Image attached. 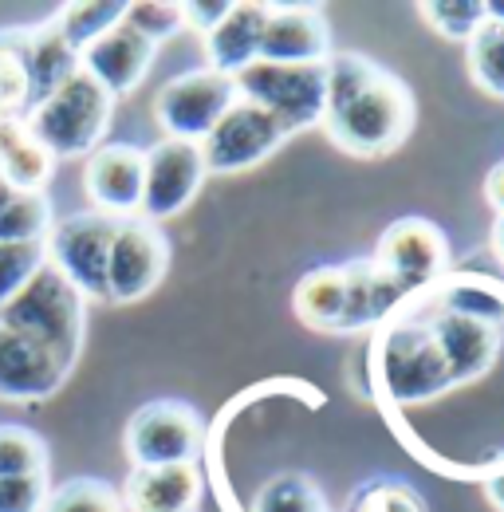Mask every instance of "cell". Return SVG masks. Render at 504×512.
<instances>
[{
    "instance_id": "6da1fadb",
    "label": "cell",
    "mask_w": 504,
    "mask_h": 512,
    "mask_svg": "<svg viewBox=\"0 0 504 512\" xmlns=\"http://www.w3.org/2000/svg\"><path fill=\"white\" fill-rule=\"evenodd\" d=\"M414 119H418V107L410 87L382 67L375 83H367L351 103L323 115L319 130L335 150L351 158H386L410 138Z\"/></svg>"
},
{
    "instance_id": "7a4b0ae2",
    "label": "cell",
    "mask_w": 504,
    "mask_h": 512,
    "mask_svg": "<svg viewBox=\"0 0 504 512\" xmlns=\"http://www.w3.org/2000/svg\"><path fill=\"white\" fill-rule=\"evenodd\" d=\"M24 123L56 162L87 158L103 146L115 123V95L79 67L63 87H56L44 103H36L24 115Z\"/></svg>"
},
{
    "instance_id": "3957f363",
    "label": "cell",
    "mask_w": 504,
    "mask_h": 512,
    "mask_svg": "<svg viewBox=\"0 0 504 512\" xmlns=\"http://www.w3.org/2000/svg\"><path fill=\"white\" fill-rule=\"evenodd\" d=\"M0 323L28 335L44 351H52L71 371L83 355V331H87V300L63 280L52 264H44L4 308Z\"/></svg>"
},
{
    "instance_id": "277c9868",
    "label": "cell",
    "mask_w": 504,
    "mask_h": 512,
    "mask_svg": "<svg viewBox=\"0 0 504 512\" xmlns=\"http://www.w3.org/2000/svg\"><path fill=\"white\" fill-rule=\"evenodd\" d=\"M375 383L394 406H426L453 390L449 367L441 359L426 320H386L375 343Z\"/></svg>"
},
{
    "instance_id": "5b68a950",
    "label": "cell",
    "mask_w": 504,
    "mask_h": 512,
    "mask_svg": "<svg viewBox=\"0 0 504 512\" xmlns=\"http://www.w3.org/2000/svg\"><path fill=\"white\" fill-rule=\"evenodd\" d=\"M123 449L130 469H158V465H197L205 449L201 414L178 398L142 402L123 430Z\"/></svg>"
},
{
    "instance_id": "8992f818",
    "label": "cell",
    "mask_w": 504,
    "mask_h": 512,
    "mask_svg": "<svg viewBox=\"0 0 504 512\" xmlns=\"http://www.w3.org/2000/svg\"><path fill=\"white\" fill-rule=\"evenodd\" d=\"M119 221L95 209L60 217L44 241L48 264L63 280L95 304H107V264H111V241H115Z\"/></svg>"
},
{
    "instance_id": "52a82bcc",
    "label": "cell",
    "mask_w": 504,
    "mask_h": 512,
    "mask_svg": "<svg viewBox=\"0 0 504 512\" xmlns=\"http://www.w3.org/2000/svg\"><path fill=\"white\" fill-rule=\"evenodd\" d=\"M237 99L268 111L284 134H300L323 123V64L315 67H280V64H249L233 75Z\"/></svg>"
},
{
    "instance_id": "ba28073f",
    "label": "cell",
    "mask_w": 504,
    "mask_h": 512,
    "mask_svg": "<svg viewBox=\"0 0 504 512\" xmlns=\"http://www.w3.org/2000/svg\"><path fill=\"white\" fill-rule=\"evenodd\" d=\"M237 103V83L229 75H217L209 67H193L162 83L154 95V123L166 138L178 142H205V134L225 119V111Z\"/></svg>"
},
{
    "instance_id": "9c48e42d",
    "label": "cell",
    "mask_w": 504,
    "mask_h": 512,
    "mask_svg": "<svg viewBox=\"0 0 504 512\" xmlns=\"http://www.w3.org/2000/svg\"><path fill=\"white\" fill-rule=\"evenodd\" d=\"M371 260L402 284L406 296H422L449 272V241L430 217H398L382 229Z\"/></svg>"
},
{
    "instance_id": "30bf717a",
    "label": "cell",
    "mask_w": 504,
    "mask_h": 512,
    "mask_svg": "<svg viewBox=\"0 0 504 512\" xmlns=\"http://www.w3.org/2000/svg\"><path fill=\"white\" fill-rule=\"evenodd\" d=\"M170 272V241L146 217H123L111 241L107 264V304L146 300Z\"/></svg>"
},
{
    "instance_id": "8fae6325",
    "label": "cell",
    "mask_w": 504,
    "mask_h": 512,
    "mask_svg": "<svg viewBox=\"0 0 504 512\" xmlns=\"http://www.w3.org/2000/svg\"><path fill=\"white\" fill-rule=\"evenodd\" d=\"M426 323L434 331V343H438L441 359L449 367L453 386H469L477 383V379H485L493 371V363L501 359L504 316L441 304Z\"/></svg>"
},
{
    "instance_id": "7c38bea8",
    "label": "cell",
    "mask_w": 504,
    "mask_h": 512,
    "mask_svg": "<svg viewBox=\"0 0 504 512\" xmlns=\"http://www.w3.org/2000/svg\"><path fill=\"white\" fill-rule=\"evenodd\" d=\"M284 142H288V134H284V127H280L268 111H260V107L237 99V103L225 111V119L209 130L205 142H201L205 174H209V178L245 174L252 166L268 162Z\"/></svg>"
},
{
    "instance_id": "4fadbf2b",
    "label": "cell",
    "mask_w": 504,
    "mask_h": 512,
    "mask_svg": "<svg viewBox=\"0 0 504 512\" xmlns=\"http://www.w3.org/2000/svg\"><path fill=\"white\" fill-rule=\"evenodd\" d=\"M205 158L197 142H178L162 138L146 150V170H142V205L138 217L146 221H170L186 213L193 197L205 186Z\"/></svg>"
},
{
    "instance_id": "5bb4252c",
    "label": "cell",
    "mask_w": 504,
    "mask_h": 512,
    "mask_svg": "<svg viewBox=\"0 0 504 512\" xmlns=\"http://www.w3.org/2000/svg\"><path fill=\"white\" fill-rule=\"evenodd\" d=\"M331 56V24L319 4H268L260 64L315 67Z\"/></svg>"
},
{
    "instance_id": "9a60e30c",
    "label": "cell",
    "mask_w": 504,
    "mask_h": 512,
    "mask_svg": "<svg viewBox=\"0 0 504 512\" xmlns=\"http://www.w3.org/2000/svg\"><path fill=\"white\" fill-rule=\"evenodd\" d=\"M142 170H146V150L130 142H103L95 154L83 162V193L95 213H107L115 221L138 217L142 205Z\"/></svg>"
},
{
    "instance_id": "2e32d148",
    "label": "cell",
    "mask_w": 504,
    "mask_h": 512,
    "mask_svg": "<svg viewBox=\"0 0 504 512\" xmlns=\"http://www.w3.org/2000/svg\"><path fill=\"white\" fill-rule=\"evenodd\" d=\"M67 375L71 371L52 351H44L28 335L0 323V402H12V406L48 402L52 394H60Z\"/></svg>"
},
{
    "instance_id": "e0dca14e",
    "label": "cell",
    "mask_w": 504,
    "mask_h": 512,
    "mask_svg": "<svg viewBox=\"0 0 504 512\" xmlns=\"http://www.w3.org/2000/svg\"><path fill=\"white\" fill-rule=\"evenodd\" d=\"M154 56H158V48H154L150 40H142L134 28H126V20H123L115 32H107L103 40H95V44L79 56V64H83V71H87L99 87H107V91L119 99V95H130V91L146 79V71L154 67Z\"/></svg>"
},
{
    "instance_id": "ac0fdd59",
    "label": "cell",
    "mask_w": 504,
    "mask_h": 512,
    "mask_svg": "<svg viewBox=\"0 0 504 512\" xmlns=\"http://www.w3.org/2000/svg\"><path fill=\"white\" fill-rule=\"evenodd\" d=\"M119 497L126 512H201L205 481L197 465L130 469Z\"/></svg>"
},
{
    "instance_id": "d6986e66",
    "label": "cell",
    "mask_w": 504,
    "mask_h": 512,
    "mask_svg": "<svg viewBox=\"0 0 504 512\" xmlns=\"http://www.w3.org/2000/svg\"><path fill=\"white\" fill-rule=\"evenodd\" d=\"M343 284H347V312L339 335H359L371 331L390 316H398V304L410 300L394 276H386L371 256H355L343 264Z\"/></svg>"
},
{
    "instance_id": "ffe728a7",
    "label": "cell",
    "mask_w": 504,
    "mask_h": 512,
    "mask_svg": "<svg viewBox=\"0 0 504 512\" xmlns=\"http://www.w3.org/2000/svg\"><path fill=\"white\" fill-rule=\"evenodd\" d=\"M264 24H268V4L260 0H241L229 8V16L205 36V60L209 71L217 75H241L260 56V40H264Z\"/></svg>"
},
{
    "instance_id": "44dd1931",
    "label": "cell",
    "mask_w": 504,
    "mask_h": 512,
    "mask_svg": "<svg viewBox=\"0 0 504 512\" xmlns=\"http://www.w3.org/2000/svg\"><path fill=\"white\" fill-rule=\"evenodd\" d=\"M56 158L40 146L24 119L0 123V178L20 193H44L52 186Z\"/></svg>"
},
{
    "instance_id": "7402d4cb",
    "label": "cell",
    "mask_w": 504,
    "mask_h": 512,
    "mask_svg": "<svg viewBox=\"0 0 504 512\" xmlns=\"http://www.w3.org/2000/svg\"><path fill=\"white\" fill-rule=\"evenodd\" d=\"M292 308L304 327L319 335H339L343 312H347V284H343V264H319L300 276L292 292Z\"/></svg>"
},
{
    "instance_id": "603a6c76",
    "label": "cell",
    "mask_w": 504,
    "mask_h": 512,
    "mask_svg": "<svg viewBox=\"0 0 504 512\" xmlns=\"http://www.w3.org/2000/svg\"><path fill=\"white\" fill-rule=\"evenodd\" d=\"M79 52L67 48L52 20L28 28V71H32V107L44 103L56 87H63L79 71Z\"/></svg>"
},
{
    "instance_id": "cb8c5ba5",
    "label": "cell",
    "mask_w": 504,
    "mask_h": 512,
    "mask_svg": "<svg viewBox=\"0 0 504 512\" xmlns=\"http://www.w3.org/2000/svg\"><path fill=\"white\" fill-rule=\"evenodd\" d=\"M32 111V71H28V24L0 28V123L24 119Z\"/></svg>"
},
{
    "instance_id": "d4e9b609",
    "label": "cell",
    "mask_w": 504,
    "mask_h": 512,
    "mask_svg": "<svg viewBox=\"0 0 504 512\" xmlns=\"http://www.w3.org/2000/svg\"><path fill=\"white\" fill-rule=\"evenodd\" d=\"M123 20H126L123 0H75V4H63L52 24L60 28L67 48L83 56L95 40H103L107 32H115Z\"/></svg>"
},
{
    "instance_id": "484cf974",
    "label": "cell",
    "mask_w": 504,
    "mask_h": 512,
    "mask_svg": "<svg viewBox=\"0 0 504 512\" xmlns=\"http://www.w3.org/2000/svg\"><path fill=\"white\" fill-rule=\"evenodd\" d=\"M52 225H56V213H52L48 193L12 190L8 201L0 205V241H20V245L36 241V245H44Z\"/></svg>"
},
{
    "instance_id": "4316f807",
    "label": "cell",
    "mask_w": 504,
    "mask_h": 512,
    "mask_svg": "<svg viewBox=\"0 0 504 512\" xmlns=\"http://www.w3.org/2000/svg\"><path fill=\"white\" fill-rule=\"evenodd\" d=\"M252 512H327V501L308 473H276L252 497Z\"/></svg>"
},
{
    "instance_id": "83f0119b",
    "label": "cell",
    "mask_w": 504,
    "mask_h": 512,
    "mask_svg": "<svg viewBox=\"0 0 504 512\" xmlns=\"http://www.w3.org/2000/svg\"><path fill=\"white\" fill-rule=\"evenodd\" d=\"M465 67L485 95L504 99V24L485 20L477 28V36L465 44Z\"/></svg>"
},
{
    "instance_id": "f1b7e54d",
    "label": "cell",
    "mask_w": 504,
    "mask_h": 512,
    "mask_svg": "<svg viewBox=\"0 0 504 512\" xmlns=\"http://www.w3.org/2000/svg\"><path fill=\"white\" fill-rule=\"evenodd\" d=\"M44 512H126L123 497L103 477H67L48 493Z\"/></svg>"
},
{
    "instance_id": "f546056e",
    "label": "cell",
    "mask_w": 504,
    "mask_h": 512,
    "mask_svg": "<svg viewBox=\"0 0 504 512\" xmlns=\"http://www.w3.org/2000/svg\"><path fill=\"white\" fill-rule=\"evenodd\" d=\"M347 512H430L422 493L402 481V477H390V473H378L371 481H363L351 501H347Z\"/></svg>"
},
{
    "instance_id": "4dcf8cb0",
    "label": "cell",
    "mask_w": 504,
    "mask_h": 512,
    "mask_svg": "<svg viewBox=\"0 0 504 512\" xmlns=\"http://www.w3.org/2000/svg\"><path fill=\"white\" fill-rule=\"evenodd\" d=\"M422 20L453 44H469L485 24V0H426L418 4Z\"/></svg>"
},
{
    "instance_id": "1f68e13d",
    "label": "cell",
    "mask_w": 504,
    "mask_h": 512,
    "mask_svg": "<svg viewBox=\"0 0 504 512\" xmlns=\"http://www.w3.org/2000/svg\"><path fill=\"white\" fill-rule=\"evenodd\" d=\"M48 473V446L24 426H0V477H40Z\"/></svg>"
},
{
    "instance_id": "d6a6232c",
    "label": "cell",
    "mask_w": 504,
    "mask_h": 512,
    "mask_svg": "<svg viewBox=\"0 0 504 512\" xmlns=\"http://www.w3.org/2000/svg\"><path fill=\"white\" fill-rule=\"evenodd\" d=\"M48 264V249L44 245H36V241H28V245H20V241H0V308L40 272Z\"/></svg>"
},
{
    "instance_id": "836d02e7",
    "label": "cell",
    "mask_w": 504,
    "mask_h": 512,
    "mask_svg": "<svg viewBox=\"0 0 504 512\" xmlns=\"http://www.w3.org/2000/svg\"><path fill=\"white\" fill-rule=\"evenodd\" d=\"M126 28H134L142 40H150L154 48L166 44L170 36H178L186 24H182V8L178 4H166V0H138V4H126Z\"/></svg>"
},
{
    "instance_id": "e575fe53",
    "label": "cell",
    "mask_w": 504,
    "mask_h": 512,
    "mask_svg": "<svg viewBox=\"0 0 504 512\" xmlns=\"http://www.w3.org/2000/svg\"><path fill=\"white\" fill-rule=\"evenodd\" d=\"M48 473L40 477H0V512H44L48 505Z\"/></svg>"
},
{
    "instance_id": "d590c367",
    "label": "cell",
    "mask_w": 504,
    "mask_h": 512,
    "mask_svg": "<svg viewBox=\"0 0 504 512\" xmlns=\"http://www.w3.org/2000/svg\"><path fill=\"white\" fill-rule=\"evenodd\" d=\"M182 8V24L193 28V32H201V40L229 16V8H233V0H189V4H178Z\"/></svg>"
},
{
    "instance_id": "8d00e7d4",
    "label": "cell",
    "mask_w": 504,
    "mask_h": 512,
    "mask_svg": "<svg viewBox=\"0 0 504 512\" xmlns=\"http://www.w3.org/2000/svg\"><path fill=\"white\" fill-rule=\"evenodd\" d=\"M485 201H489L497 213H504V162H497V166L485 174Z\"/></svg>"
},
{
    "instance_id": "74e56055",
    "label": "cell",
    "mask_w": 504,
    "mask_h": 512,
    "mask_svg": "<svg viewBox=\"0 0 504 512\" xmlns=\"http://www.w3.org/2000/svg\"><path fill=\"white\" fill-rule=\"evenodd\" d=\"M485 497L497 512H504V469H497L493 477H485Z\"/></svg>"
},
{
    "instance_id": "f35d334b",
    "label": "cell",
    "mask_w": 504,
    "mask_h": 512,
    "mask_svg": "<svg viewBox=\"0 0 504 512\" xmlns=\"http://www.w3.org/2000/svg\"><path fill=\"white\" fill-rule=\"evenodd\" d=\"M493 253H497V260L504 264V213H497V221H493Z\"/></svg>"
},
{
    "instance_id": "ab89813d",
    "label": "cell",
    "mask_w": 504,
    "mask_h": 512,
    "mask_svg": "<svg viewBox=\"0 0 504 512\" xmlns=\"http://www.w3.org/2000/svg\"><path fill=\"white\" fill-rule=\"evenodd\" d=\"M8 193H12V186H8V182H4V178H0V205H4V201H8Z\"/></svg>"
}]
</instances>
